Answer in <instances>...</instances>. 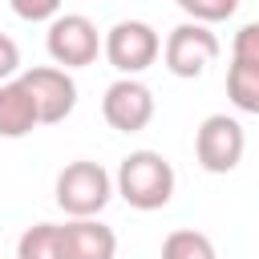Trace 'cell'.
<instances>
[{
    "instance_id": "cell-11",
    "label": "cell",
    "mask_w": 259,
    "mask_h": 259,
    "mask_svg": "<svg viewBox=\"0 0 259 259\" xmlns=\"http://www.w3.org/2000/svg\"><path fill=\"white\" fill-rule=\"evenodd\" d=\"M227 97L243 113H259V65L231 61L227 65Z\"/></svg>"
},
{
    "instance_id": "cell-7",
    "label": "cell",
    "mask_w": 259,
    "mask_h": 259,
    "mask_svg": "<svg viewBox=\"0 0 259 259\" xmlns=\"http://www.w3.org/2000/svg\"><path fill=\"white\" fill-rule=\"evenodd\" d=\"M20 81L32 93L40 125H57V121H65L73 113V105H77V81L69 77V69H61V65H36V69L20 73Z\"/></svg>"
},
{
    "instance_id": "cell-14",
    "label": "cell",
    "mask_w": 259,
    "mask_h": 259,
    "mask_svg": "<svg viewBox=\"0 0 259 259\" xmlns=\"http://www.w3.org/2000/svg\"><path fill=\"white\" fill-rule=\"evenodd\" d=\"M174 4L198 24H219V20L235 16V8H239V0H174Z\"/></svg>"
},
{
    "instance_id": "cell-6",
    "label": "cell",
    "mask_w": 259,
    "mask_h": 259,
    "mask_svg": "<svg viewBox=\"0 0 259 259\" xmlns=\"http://www.w3.org/2000/svg\"><path fill=\"white\" fill-rule=\"evenodd\" d=\"M243 150H247V134L231 113H210L194 130V158L206 174H231L243 162Z\"/></svg>"
},
{
    "instance_id": "cell-16",
    "label": "cell",
    "mask_w": 259,
    "mask_h": 259,
    "mask_svg": "<svg viewBox=\"0 0 259 259\" xmlns=\"http://www.w3.org/2000/svg\"><path fill=\"white\" fill-rule=\"evenodd\" d=\"M8 4H12V12H16L20 20H28V24L61 16V0H8Z\"/></svg>"
},
{
    "instance_id": "cell-13",
    "label": "cell",
    "mask_w": 259,
    "mask_h": 259,
    "mask_svg": "<svg viewBox=\"0 0 259 259\" xmlns=\"http://www.w3.org/2000/svg\"><path fill=\"white\" fill-rule=\"evenodd\" d=\"M162 259H219L210 235L194 231V227H178L162 239Z\"/></svg>"
},
{
    "instance_id": "cell-1",
    "label": "cell",
    "mask_w": 259,
    "mask_h": 259,
    "mask_svg": "<svg viewBox=\"0 0 259 259\" xmlns=\"http://www.w3.org/2000/svg\"><path fill=\"white\" fill-rule=\"evenodd\" d=\"M174 166L158 150H130L113 174V194H121L134 210H162L174 198Z\"/></svg>"
},
{
    "instance_id": "cell-4",
    "label": "cell",
    "mask_w": 259,
    "mask_h": 259,
    "mask_svg": "<svg viewBox=\"0 0 259 259\" xmlns=\"http://www.w3.org/2000/svg\"><path fill=\"white\" fill-rule=\"evenodd\" d=\"M45 49L53 57V65L61 69H85L97 61L101 53V32L89 16L81 12H61L49 20V32H45Z\"/></svg>"
},
{
    "instance_id": "cell-9",
    "label": "cell",
    "mask_w": 259,
    "mask_h": 259,
    "mask_svg": "<svg viewBox=\"0 0 259 259\" xmlns=\"http://www.w3.org/2000/svg\"><path fill=\"white\" fill-rule=\"evenodd\" d=\"M61 247H65V259H113L117 235L97 219H69L61 223Z\"/></svg>"
},
{
    "instance_id": "cell-8",
    "label": "cell",
    "mask_w": 259,
    "mask_h": 259,
    "mask_svg": "<svg viewBox=\"0 0 259 259\" xmlns=\"http://www.w3.org/2000/svg\"><path fill=\"white\" fill-rule=\"evenodd\" d=\"M101 117L117 134H138L154 121V93L138 77H117L101 97Z\"/></svg>"
},
{
    "instance_id": "cell-15",
    "label": "cell",
    "mask_w": 259,
    "mask_h": 259,
    "mask_svg": "<svg viewBox=\"0 0 259 259\" xmlns=\"http://www.w3.org/2000/svg\"><path fill=\"white\" fill-rule=\"evenodd\" d=\"M231 61H247V65H259V20L243 24L231 40Z\"/></svg>"
},
{
    "instance_id": "cell-10",
    "label": "cell",
    "mask_w": 259,
    "mask_h": 259,
    "mask_svg": "<svg viewBox=\"0 0 259 259\" xmlns=\"http://www.w3.org/2000/svg\"><path fill=\"white\" fill-rule=\"evenodd\" d=\"M36 125H40V117H36V105H32V93L24 89V81L20 77L4 81L0 85V138L16 142V138H28Z\"/></svg>"
},
{
    "instance_id": "cell-12",
    "label": "cell",
    "mask_w": 259,
    "mask_h": 259,
    "mask_svg": "<svg viewBox=\"0 0 259 259\" xmlns=\"http://www.w3.org/2000/svg\"><path fill=\"white\" fill-rule=\"evenodd\" d=\"M16 259H65L61 223H36L16 239Z\"/></svg>"
},
{
    "instance_id": "cell-5",
    "label": "cell",
    "mask_w": 259,
    "mask_h": 259,
    "mask_svg": "<svg viewBox=\"0 0 259 259\" xmlns=\"http://www.w3.org/2000/svg\"><path fill=\"white\" fill-rule=\"evenodd\" d=\"M219 49H223V45H219V36L210 32V24L182 20L178 28H170V36H166V45H162V61H166V69H170L174 77L194 81V77H202V73L214 65Z\"/></svg>"
},
{
    "instance_id": "cell-3",
    "label": "cell",
    "mask_w": 259,
    "mask_h": 259,
    "mask_svg": "<svg viewBox=\"0 0 259 259\" xmlns=\"http://www.w3.org/2000/svg\"><path fill=\"white\" fill-rule=\"evenodd\" d=\"M101 53L121 77H138L162 57V36L146 20H117L101 36Z\"/></svg>"
},
{
    "instance_id": "cell-17",
    "label": "cell",
    "mask_w": 259,
    "mask_h": 259,
    "mask_svg": "<svg viewBox=\"0 0 259 259\" xmlns=\"http://www.w3.org/2000/svg\"><path fill=\"white\" fill-rule=\"evenodd\" d=\"M16 69H20V49H16V40L8 32H0V85L12 81Z\"/></svg>"
},
{
    "instance_id": "cell-2",
    "label": "cell",
    "mask_w": 259,
    "mask_h": 259,
    "mask_svg": "<svg viewBox=\"0 0 259 259\" xmlns=\"http://www.w3.org/2000/svg\"><path fill=\"white\" fill-rule=\"evenodd\" d=\"M113 198V174L101 162L77 158L57 174V206L69 219H97Z\"/></svg>"
}]
</instances>
